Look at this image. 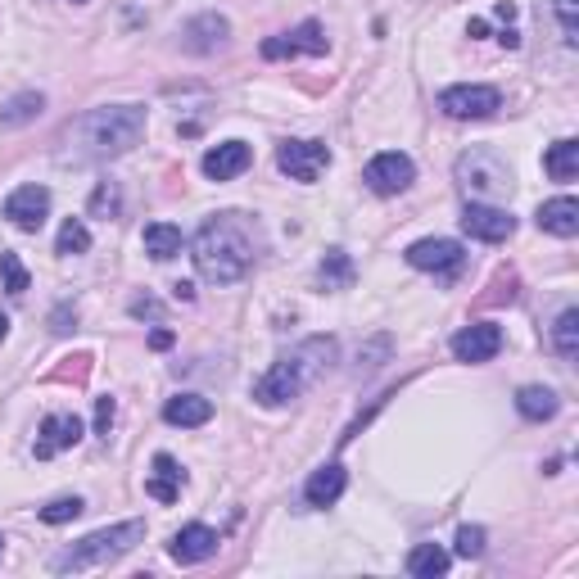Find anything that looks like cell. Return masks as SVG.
<instances>
[{"instance_id": "40", "label": "cell", "mask_w": 579, "mask_h": 579, "mask_svg": "<svg viewBox=\"0 0 579 579\" xmlns=\"http://www.w3.org/2000/svg\"><path fill=\"white\" fill-rule=\"evenodd\" d=\"M172 295H177L181 304H195V285H190V281H177V285H172Z\"/></svg>"}, {"instance_id": "45", "label": "cell", "mask_w": 579, "mask_h": 579, "mask_svg": "<svg viewBox=\"0 0 579 579\" xmlns=\"http://www.w3.org/2000/svg\"><path fill=\"white\" fill-rule=\"evenodd\" d=\"M5 335H10V317L0 313V340H5Z\"/></svg>"}, {"instance_id": "36", "label": "cell", "mask_w": 579, "mask_h": 579, "mask_svg": "<svg viewBox=\"0 0 579 579\" xmlns=\"http://www.w3.org/2000/svg\"><path fill=\"white\" fill-rule=\"evenodd\" d=\"M557 19H561L566 41L575 46V41H579V0H557Z\"/></svg>"}, {"instance_id": "22", "label": "cell", "mask_w": 579, "mask_h": 579, "mask_svg": "<svg viewBox=\"0 0 579 579\" xmlns=\"http://www.w3.org/2000/svg\"><path fill=\"white\" fill-rule=\"evenodd\" d=\"M41 109H46V95L41 91H19L0 105V132H19V127L37 123Z\"/></svg>"}, {"instance_id": "12", "label": "cell", "mask_w": 579, "mask_h": 579, "mask_svg": "<svg viewBox=\"0 0 579 579\" xmlns=\"http://www.w3.org/2000/svg\"><path fill=\"white\" fill-rule=\"evenodd\" d=\"M498 349H503V326H494V322H471L453 335L457 362H489V358H498Z\"/></svg>"}, {"instance_id": "28", "label": "cell", "mask_w": 579, "mask_h": 579, "mask_svg": "<svg viewBox=\"0 0 579 579\" xmlns=\"http://www.w3.org/2000/svg\"><path fill=\"white\" fill-rule=\"evenodd\" d=\"M552 349L561 353V362H575L579 358V308H566L552 326Z\"/></svg>"}, {"instance_id": "20", "label": "cell", "mask_w": 579, "mask_h": 579, "mask_svg": "<svg viewBox=\"0 0 579 579\" xmlns=\"http://www.w3.org/2000/svg\"><path fill=\"white\" fill-rule=\"evenodd\" d=\"M163 421L181 430H195V426H209L213 421V403L204 394H177V399L163 403Z\"/></svg>"}, {"instance_id": "10", "label": "cell", "mask_w": 579, "mask_h": 579, "mask_svg": "<svg viewBox=\"0 0 579 579\" xmlns=\"http://www.w3.org/2000/svg\"><path fill=\"white\" fill-rule=\"evenodd\" d=\"M331 41H326L322 23H299L295 32H281V37H267L263 41V59H295V55H326Z\"/></svg>"}, {"instance_id": "26", "label": "cell", "mask_w": 579, "mask_h": 579, "mask_svg": "<svg viewBox=\"0 0 579 579\" xmlns=\"http://www.w3.org/2000/svg\"><path fill=\"white\" fill-rule=\"evenodd\" d=\"M543 168H548L552 181H575L579 177V145L575 141H557L548 154H543Z\"/></svg>"}, {"instance_id": "3", "label": "cell", "mask_w": 579, "mask_h": 579, "mask_svg": "<svg viewBox=\"0 0 579 579\" xmlns=\"http://www.w3.org/2000/svg\"><path fill=\"white\" fill-rule=\"evenodd\" d=\"M335 353H340V344H335L331 335H308L304 344H295V349L285 353V358L258 380L254 399L263 403V408H281V403L299 399V394H304L308 385L335 362Z\"/></svg>"}, {"instance_id": "21", "label": "cell", "mask_w": 579, "mask_h": 579, "mask_svg": "<svg viewBox=\"0 0 579 579\" xmlns=\"http://www.w3.org/2000/svg\"><path fill=\"white\" fill-rule=\"evenodd\" d=\"M534 222H539L543 231H552V236H561V240L579 236V200H570V195H561V200L539 204V213H534Z\"/></svg>"}, {"instance_id": "29", "label": "cell", "mask_w": 579, "mask_h": 579, "mask_svg": "<svg viewBox=\"0 0 579 579\" xmlns=\"http://www.w3.org/2000/svg\"><path fill=\"white\" fill-rule=\"evenodd\" d=\"M516 290H521V276L512 272V267H498V276L489 281V290L475 304L480 308H494V304H516Z\"/></svg>"}, {"instance_id": "8", "label": "cell", "mask_w": 579, "mask_h": 579, "mask_svg": "<svg viewBox=\"0 0 579 579\" xmlns=\"http://www.w3.org/2000/svg\"><path fill=\"white\" fill-rule=\"evenodd\" d=\"M462 231L471 240H485V245H503L507 236L516 231V218L507 209H498V204H480L471 200L462 209Z\"/></svg>"}, {"instance_id": "11", "label": "cell", "mask_w": 579, "mask_h": 579, "mask_svg": "<svg viewBox=\"0 0 579 579\" xmlns=\"http://www.w3.org/2000/svg\"><path fill=\"white\" fill-rule=\"evenodd\" d=\"M412 177H417V168H412V159L399 150H385L367 163V186L376 190V195H403V190L412 186Z\"/></svg>"}, {"instance_id": "27", "label": "cell", "mask_w": 579, "mask_h": 579, "mask_svg": "<svg viewBox=\"0 0 579 579\" xmlns=\"http://www.w3.org/2000/svg\"><path fill=\"white\" fill-rule=\"evenodd\" d=\"M317 281H322L326 290H349L353 285V258L344 254V249H326L322 267H317Z\"/></svg>"}, {"instance_id": "34", "label": "cell", "mask_w": 579, "mask_h": 579, "mask_svg": "<svg viewBox=\"0 0 579 579\" xmlns=\"http://www.w3.org/2000/svg\"><path fill=\"white\" fill-rule=\"evenodd\" d=\"M82 512H86V503L73 494V498H55V503H46L37 516H41L46 525H64V521H77Z\"/></svg>"}, {"instance_id": "19", "label": "cell", "mask_w": 579, "mask_h": 579, "mask_svg": "<svg viewBox=\"0 0 579 579\" xmlns=\"http://www.w3.org/2000/svg\"><path fill=\"white\" fill-rule=\"evenodd\" d=\"M181 485H186V471L177 466V457H168V453L154 457V471H150V480H145V494H150L154 503H177Z\"/></svg>"}, {"instance_id": "39", "label": "cell", "mask_w": 579, "mask_h": 579, "mask_svg": "<svg viewBox=\"0 0 579 579\" xmlns=\"http://www.w3.org/2000/svg\"><path fill=\"white\" fill-rule=\"evenodd\" d=\"M114 399H95V435L109 439V426H114Z\"/></svg>"}, {"instance_id": "35", "label": "cell", "mask_w": 579, "mask_h": 579, "mask_svg": "<svg viewBox=\"0 0 579 579\" xmlns=\"http://www.w3.org/2000/svg\"><path fill=\"white\" fill-rule=\"evenodd\" d=\"M480 552H485V530H480V525H462V530H457V557H480Z\"/></svg>"}, {"instance_id": "9", "label": "cell", "mask_w": 579, "mask_h": 579, "mask_svg": "<svg viewBox=\"0 0 579 579\" xmlns=\"http://www.w3.org/2000/svg\"><path fill=\"white\" fill-rule=\"evenodd\" d=\"M408 263L417 267V272H435V276H457L466 263L462 245L457 240H444V236H430V240H417V245H408Z\"/></svg>"}, {"instance_id": "37", "label": "cell", "mask_w": 579, "mask_h": 579, "mask_svg": "<svg viewBox=\"0 0 579 579\" xmlns=\"http://www.w3.org/2000/svg\"><path fill=\"white\" fill-rule=\"evenodd\" d=\"M73 326H77V308L73 304H59L55 313H50V331H55V335H68Z\"/></svg>"}, {"instance_id": "7", "label": "cell", "mask_w": 579, "mask_h": 579, "mask_svg": "<svg viewBox=\"0 0 579 579\" xmlns=\"http://www.w3.org/2000/svg\"><path fill=\"white\" fill-rule=\"evenodd\" d=\"M276 163H281L285 177L317 181L326 172V163H331V150H326V141H281Z\"/></svg>"}, {"instance_id": "4", "label": "cell", "mask_w": 579, "mask_h": 579, "mask_svg": "<svg viewBox=\"0 0 579 579\" xmlns=\"http://www.w3.org/2000/svg\"><path fill=\"white\" fill-rule=\"evenodd\" d=\"M141 539H145V521L105 525V530H95V534H86V539L68 543L64 552H55V557H50V570H55V575H82V570L114 566V561L127 557Z\"/></svg>"}, {"instance_id": "32", "label": "cell", "mask_w": 579, "mask_h": 579, "mask_svg": "<svg viewBox=\"0 0 579 579\" xmlns=\"http://www.w3.org/2000/svg\"><path fill=\"white\" fill-rule=\"evenodd\" d=\"M86 376H91V353H73L50 371V380H59V385H86Z\"/></svg>"}, {"instance_id": "5", "label": "cell", "mask_w": 579, "mask_h": 579, "mask_svg": "<svg viewBox=\"0 0 579 579\" xmlns=\"http://www.w3.org/2000/svg\"><path fill=\"white\" fill-rule=\"evenodd\" d=\"M457 186L471 195V200L489 204V200H503L512 195V168L503 163V154L489 150V145H475L457 159Z\"/></svg>"}, {"instance_id": "16", "label": "cell", "mask_w": 579, "mask_h": 579, "mask_svg": "<svg viewBox=\"0 0 579 579\" xmlns=\"http://www.w3.org/2000/svg\"><path fill=\"white\" fill-rule=\"evenodd\" d=\"M77 439H82V421H77L73 412H50V417L41 421V435H37V462H50L55 453L73 448Z\"/></svg>"}, {"instance_id": "42", "label": "cell", "mask_w": 579, "mask_h": 579, "mask_svg": "<svg viewBox=\"0 0 579 579\" xmlns=\"http://www.w3.org/2000/svg\"><path fill=\"white\" fill-rule=\"evenodd\" d=\"M466 32H471V37H489V23L485 19H471V23H466Z\"/></svg>"}, {"instance_id": "31", "label": "cell", "mask_w": 579, "mask_h": 579, "mask_svg": "<svg viewBox=\"0 0 579 579\" xmlns=\"http://www.w3.org/2000/svg\"><path fill=\"white\" fill-rule=\"evenodd\" d=\"M91 249V231H86L82 218H68L59 227V240H55V254H86Z\"/></svg>"}, {"instance_id": "44", "label": "cell", "mask_w": 579, "mask_h": 579, "mask_svg": "<svg viewBox=\"0 0 579 579\" xmlns=\"http://www.w3.org/2000/svg\"><path fill=\"white\" fill-rule=\"evenodd\" d=\"M498 41H503V46H507V50H516V46H521V37H516V32H512V28H507V32H503V37H498Z\"/></svg>"}, {"instance_id": "15", "label": "cell", "mask_w": 579, "mask_h": 579, "mask_svg": "<svg viewBox=\"0 0 579 579\" xmlns=\"http://www.w3.org/2000/svg\"><path fill=\"white\" fill-rule=\"evenodd\" d=\"M213 552H218V534L209 530V525H181L177 534H172L168 543V557L177 561V566H195V561H209Z\"/></svg>"}, {"instance_id": "38", "label": "cell", "mask_w": 579, "mask_h": 579, "mask_svg": "<svg viewBox=\"0 0 579 579\" xmlns=\"http://www.w3.org/2000/svg\"><path fill=\"white\" fill-rule=\"evenodd\" d=\"M132 317H150V322H163V304L154 295H141V299H132Z\"/></svg>"}, {"instance_id": "24", "label": "cell", "mask_w": 579, "mask_h": 579, "mask_svg": "<svg viewBox=\"0 0 579 579\" xmlns=\"http://www.w3.org/2000/svg\"><path fill=\"white\" fill-rule=\"evenodd\" d=\"M448 566H453V557H448L439 543H417V548L408 552V575H417V579H439V575H448Z\"/></svg>"}, {"instance_id": "25", "label": "cell", "mask_w": 579, "mask_h": 579, "mask_svg": "<svg viewBox=\"0 0 579 579\" xmlns=\"http://www.w3.org/2000/svg\"><path fill=\"white\" fill-rule=\"evenodd\" d=\"M141 240H145V254L159 258V263H168V258L181 254V231L172 227V222H150Z\"/></svg>"}, {"instance_id": "23", "label": "cell", "mask_w": 579, "mask_h": 579, "mask_svg": "<svg viewBox=\"0 0 579 579\" xmlns=\"http://www.w3.org/2000/svg\"><path fill=\"white\" fill-rule=\"evenodd\" d=\"M516 412H521L525 421H552L561 412V399L548 385H525V390L516 394Z\"/></svg>"}, {"instance_id": "41", "label": "cell", "mask_w": 579, "mask_h": 579, "mask_svg": "<svg viewBox=\"0 0 579 579\" xmlns=\"http://www.w3.org/2000/svg\"><path fill=\"white\" fill-rule=\"evenodd\" d=\"M172 340H177L172 331H154V335H150V349H159V353H163V349H172Z\"/></svg>"}, {"instance_id": "30", "label": "cell", "mask_w": 579, "mask_h": 579, "mask_svg": "<svg viewBox=\"0 0 579 579\" xmlns=\"http://www.w3.org/2000/svg\"><path fill=\"white\" fill-rule=\"evenodd\" d=\"M118 209H123V195H118V181H100V186L91 190V204H86V213L91 218H118Z\"/></svg>"}, {"instance_id": "6", "label": "cell", "mask_w": 579, "mask_h": 579, "mask_svg": "<svg viewBox=\"0 0 579 579\" xmlns=\"http://www.w3.org/2000/svg\"><path fill=\"white\" fill-rule=\"evenodd\" d=\"M498 105H503V95L494 86H448L439 95V109L448 118H457V123H480V118L498 114Z\"/></svg>"}, {"instance_id": "43", "label": "cell", "mask_w": 579, "mask_h": 579, "mask_svg": "<svg viewBox=\"0 0 579 579\" xmlns=\"http://www.w3.org/2000/svg\"><path fill=\"white\" fill-rule=\"evenodd\" d=\"M498 19H507V23L516 19V5H512V0H498Z\"/></svg>"}, {"instance_id": "18", "label": "cell", "mask_w": 579, "mask_h": 579, "mask_svg": "<svg viewBox=\"0 0 579 579\" xmlns=\"http://www.w3.org/2000/svg\"><path fill=\"white\" fill-rule=\"evenodd\" d=\"M344 485H349V475H344L340 462L317 466V471L308 475V485H304V503L308 507H335L340 494H344Z\"/></svg>"}, {"instance_id": "14", "label": "cell", "mask_w": 579, "mask_h": 579, "mask_svg": "<svg viewBox=\"0 0 579 579\" xmlns=\"http://www.w3.org/2000/svg\"><path fill=\"white\" fill-rule=\"evenodd\" d=\"M46 213H50V190L46 186H19L10 200H5V218H10L19 231H41Z\"/></svg>"}, {"instance_id": "17", "label": "cell", "mask_w": 579, "mask_h": 579, "mask_svg": "<svg viewBox=\"0 0 579 579\" xmlns=\"http://www.w3.org/2000/svg\"><path fill=\"white\" fill-rule=\"evenodd\" d=\"M249 163H254V150H249L245 141H222V145H213V150L204 154V177H209V181H231V177H240Z\"/></svg>"}, {"instance_id": "2", "label": "cell", "mask_w": 579, "mask_h": 579, "mask_svg": "<svg viewBox=\"0 0 579 579\" xmlns=\"http://www.w3.org/2000/svg\"><path fill=\"white\" fill-rule=\"evenodd\" d=\"M190 249H195L190 258L209 285H236L245 281L258 258V227L245 213H213Z\"/></svg>"}, {"instance_id": "46", "label": "cell", "mask_w": 579, "mask_h": 579, "mask_svg": "<svg viewBox=\"0 0 579 579\" xmlns=\"http://www.w3.org/2000/svg\"><path fill=\"white\" fill-rule=\"evenodd\" d=\"M0 557H5V534H0Z\"/></svg>"}, {"instance_id": "13", "label": "cell", "mask_w": 579, "mask_h": 579, "mask_svg": "<svg viewBox=\"0 0 579 579\" xmlns=\"http://www.w3.org/2000/svg\"><path fill=\"white\" fill-rule=\"evenodd\" d=\"M231 37V23L222 19V14H195V19L181 28V46L190 50V55H218L222 46H227Z\"/></svg>"}, {"instance_id": "1", "label": "cell", "mask_w": 579, "mask_h": 579, "mask_svg": "<svg viewBox=\"0 0 579 579\" xmlns=\"http://www.w3.org/2000/svg\"><path fill=\"white\" fill-rule=\"evenodd\" d=\"M141 136H145L141 105H100L68 123L59 159L64 163H109V159H118V154H127L132 145H141Z\"/></svg>"}, {"instance_id": "33", "label": "cell", "mask_w": 579, "mask_h": 579, "mask_svg": "<svg viewBox=\"0 0 579 579\" xmlns=\"http://www.w3.org/2000/svg\"><path fill=\"white\" fill-rule=\"evenodd\" d=\"M0 276H5V290H10L14 299L28 295V267L19 263V254H10V249L0 254Z\"/></svg>"}]
</instances>
